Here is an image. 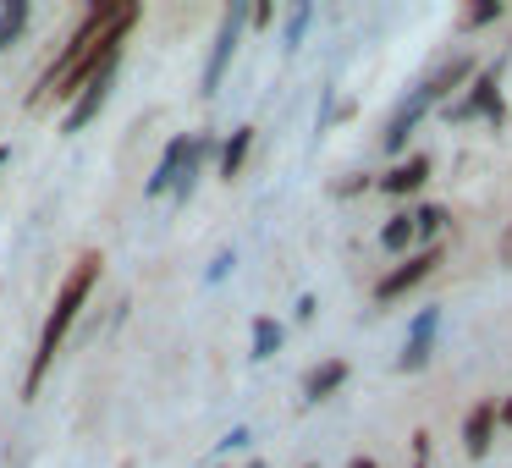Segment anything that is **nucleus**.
I'll return each instance as SVG.
<instances>
[{
    "label": "nucleus",
    "mask_w": 512,
    "mask_h": 468,
    "mask_svg": "<svg viewBox=\"0 0 512 468\" xmlns=\"http://www.w3.org/2000/svg\"><path fill=\"white\" fill-rule=\"evenodd\" d=\"M100 265H105L100 254H78V265L67 270V281H61V292H56V309L45 314V331H39L34 364H28V380H23V397H34L39 380H45V369L56 364L61 342H67V331H72V320L83 314V303H89L94 281H100Z\"/></svg>",
    "instance_id": "1"
},
{
    "label": "nucleus",
    "mask_w": 512,
    "mask_h": 468,
    "mask_svg": "<svg viewBox=\"0 0 512 468\" xmlns=\"http://www.w3.org/2000/svg\"><path fill=\"white\" fill-rule=\"evenodd\" d=\"M133 23H138V6H122V12L111 17V28H105V34L94 39V45L83 50V56L72 61V67L61 72V78H56V89H50V94H56V100H67V94H78L83 83H100V78H111V72H116V61H122V45H127V34H133ZM50 94H45V100H50Z\"/></svg>",
    "instance_id": "2"
},
{
    "label": "nucleus",
    "mask_w": 512,
    "mask_h": 468,
    "mask_svg": "<svg viewBox=\"0 0 512 468\" xmlns=\"http://www.w3.org/2000/svg\"><path fill=\"white\" fill-rule=\"evenodd\" d=\"M116 12H122L116 0H100V6H89V12H83V23L72 28V39L56 50V61H50V67H45V78H39V89H34V105H45V94L56 89V78H61V72H67L78 56H83V50L94 45V39L105 34V28H111V17H116Z\"/></svg>",
    "instance_id": "3"
},
{
    "label": "nucleus",
    "mask_w": 512,
    "mask_h": 468,
    "mask_svg": "<svg viewBox=\"0 0 512 468\" xmlns=\"http://www.w3.org/2000/svg\"><path fill=\"white\" fill-rule=\"evenodd\" d=\"M501 67H507V56H496L485 72H479L474 83H468V94L457 105H446V122H474V116H490V122H501L507 116V105H501L496 83H501Z\"/></svg>",
    "instance_id": "4"
},
{
    "label": "nucleus",
    "mask_w": 512,
    "mask_h": 468,
    "mask_svg": "<svg viewBox=\"0 0 512 468\" xmlns=\"http://www.w3.org/2000/svg\"><path fill=\"white\" fill-rule=\"evenodd\" d=\"M441 259H446V248H441V243H430V248H419V254H408L397 270H386V276L375 281V298H380V303L402 298V292H408V287H419V281L430 276V270L441 265Z\"/></svg>",
    "instance_id": "5"
},
{
    "label": "nucleus",
    "mask_w": 512,
    "mask_h": 468,
    "mask_svg": "<svg viewBox=\"0 0 512 468\" xmlns=\"http://www.w3.org/2000/svg\"><path fill=\"white\" fill-rule=\"evenodd\" d=\"M243 23H248V6H232V12L221 17V34H215V45H210V61H204L199 94H215V89H221V78H226V61H232V50H237V34H243Z\"/></svg>",
    "instance_id": "6"
},
{
    "label": "nucleus",
    "mask_w": 512,
    "mask_h": 468,
    "mask_svg": "<svg viewBox=\"0 0 512 468\" xmlns=\"http://www.w3.org/2000/svg\"><path fill=\"white\" fill-rule=\"evenodd\" d=\"M435 325H441V309H419L413 314V325H408V342H402V375H419L424 364H430V353H435Z\"/></svg>",
    "instance_id": "7"
},
{
    "label": "nucleus",
    "mask_w": 512,
    "mask_h": 468,
    "mask_svg": "<svg viewBox=\"0 0 512 468\" xmlns=\"http://www.w3.org/2000/svg\"><path fill=\"white\" fill-rule=\"evenodd\" d=\"M424 111H430V94H424V89H413L408 100H402L397 111H391L386 133H380V149H386V155H402V149H408V133L424 122Z\"/></svg>",
    "instance_id": "8"
},
{
    "label": "nucleus",
    "mask_w": 512,
    "mask_h": 468,
    "mask_svg": "<svg viewBox=\"0 0 512 468\" xmlns=\"http://www.w3.org/2000/svg\"><path fill=\"white\" fill-rule=\"evenodd\" d=\"M105 100H111V78L83 83V89H78V100H72V105H67V116H61V133H83V127H89L94 116L105 111Z\"/></svg>",
    "instance_id": "9"
},
{
    "label": "nucleus",
    "mask_w": 512,
    "mask_h": 468,
    "mask_svg": "<svg viewBox=\"0 0 512 468\" xmlns=\"http://www.w3.org/2000/svg\"><path fill=\"white\" fill-rule=\"evenodd\" d=\"M424 177H430V155H408V160H397V166L380 177V193H391V199H408V193L424 188Z\"/></svg>",
    "instance_id": "10"
},
{
    "label": "nucleus",
    "mask_w": 512,
    "mask_h": 468,
    "mask_svg": "<svg viewBox=\"0 0 512 468\" xmlns=\"http://www.w3.org/2000/svg\"><path fill=\"white\" fill-rule=\"evenodd\" d=\"M188 149H193V138H171V144H166V155H160L155 177L144 182V193H149V199H160V193H171V188H177L182 166H188Z\"/></svg>",
    "instance_id": "11"
},
{
    "label": "nucleus",
    "mask_w": 512,
    "mask_h": 468,
    "mask_svg": "<svg viewBox=\"0 0 512 468\" xmlns=\"http://www.w3.org/2000/svg\"><path fill=\"white\" fill-rule=\"evenodd\" d=\"M490 441H496V402H479L463 424V452L468 457H490Z\"/></svg>",
    "instance_id": "12"
},
{
    "label": "nucleus",
    "mask_w": 512,
    "mask_h": 468,
    "mask_svg": "<svg viewBox=\"0 0 512 468\" xmlns=\"http://www.w3.org/2000/svg\"><path fill=\"white\" fill-rule=\"evenodd\" d=\"M468 78H474V61H468V56H452V61H446L441 72H430V78H424L419 89L430 94V105H441L446 94H452V89H463Z\"/></svg>",
    "instance_id": "13"
},
{
    "label": "nucleus",
    "mask_w": 512,
    "mask_h": 468,
    "mask_svg": "<svg viewBox=\"0 0 512 468\" xmlns=\"http://www.w3.org/2000/svg\"><path fill=\"white\" fill-rule=\"evenodd\" d=\"M342 386H347V364L342 358H325V364H314L309 380H303V402H325V397H336Z\"/></svg>",
    "instance_id": "14"
},
{
    "label": "nucleus",
    "mask_w": 512,
    "mask_h": 468,
    "mask_svg": "<svg viewBox=\"0 0 512 468\" xmlns=\"http://www.w3.org/2000/svg\"><path fill=\"white\" fill-rule=\"evenodd\" d=\"M248 149H254V127H237V133L221 144V177H226V182H232V177H243Z\"/></svg>",
    "instance_id": "15"
},
{
    "label": "nucleus",
    "mask_w": 512,
    "mask_h": 468,
    "mask_svg": "<svg viewBox=\"0 0 512 468\" xmlns=\"http://www.w3.org/2000/svg\"><path fill=\"white\" fill-rule=\"evenodd\" d=\"M28 17H34V6H28V0H6V6H0V50H12L17 39H23Z\"/></svg>",
    "instance_id": "16"
},
{
    "label": "nucleus",
    "mask_w": 512,
    "mask_h": 468,
    "mask_svg": "<svg viewBox=\"0 0 512 468\" xmlns=\"http://www.w3.org/2000/svg\"><path fill=\"white\" fill-rule=\"evenodd\" d=\"M408 243H413V221L408 215H391V221L380 226V248H386V254H402Z\"/></svg>",
    "instance_id": "17"
},
{
    "label": "nucleus",
    "mask_w": 512,
    "mask_h": 468,
    "mask_svg": "<svg viewBox=\"0 0 512 468\" xmlns=\"http://www.w3.org/2000/svg\"><path fill=\"white\" fill-rule=\"evenodd\" d=\"M281 336H287V331H281V325L270 320V314H265V320H254V358H276Z\"/></svg>",
    "instance_id": "18"
},
{
    "label": "nucleus",
    "mask_w": 512,
    "mask_h": 468,
    "mask_svg": "<svg viewBox=\"0 0 512 468\" xmlns=\"http://www.w3.org/2000/svg\"><path fill=\"white\" fill-rule=\"evenodd\" d=\"M408 221H413V237H435L446 226V210H441V204H419Z\"/></svg>",
    "instance_id": "19"
},
{
    "label": "nucleus",
    "mask_w": 512,
    "mask_h": 468,
    "mask_svg": "<svg viewBox=\"0 0 512 468\" xmlns=\"http://www.w3.org/2000/svg\"><path fill=\"white\" fill-rule=\"evenodd\" d=\"M501 12H507L501 0H479V6H468V12H463V28H485V23H501Z\"/></svg>",
    "instance_id": "20"
},
{
    "label": "nucleus",
    "mask_w": 512,
    "mask_h": 468,
    "mask_svg": "<svg viewBox=\"0 0 512 468\" xmlns=\"http://www.w3.org/2000/svg\"><path fill=\"white\" fill-rule=\"evenodd\" d=\"M309 23H314V6H298V12L287 17V56L303 45V34H309Z\"/></svg>",
    "instance_id": "21"
},
{
    "label": "nucleus",
    "mask_w": 512,
    "mask_h": 468,
    "mask_svg": "<svg viewBox=\"0 0 512 468\" xmlns=\"http://www.w3.org/2000/svg\"><path fill=\"white\" fill-rule=\"evenodd\" d=\"M430 463V435H413V468Z\"/></svg>",
    "instance_id": "22"
},
{
    "label": "nucleus",
    "mask_w": 512,
    "mask_h": 468,
    "mask_svg": "<svg viewBox=\"0 0 512 468\" xmlns=\"http://www.w3.org/2000/svg\"><path fill=\"white\" fill-rule=\"evenodd\" d=\"M226 270H232V254H215V265H210V281H221Z\"/></svg>",
    "instance_id": "23"
},
{
    "label": "nucleus",
    "mask_w": 512,
    "mask_h": 468,
    "mask_svg": "<svg viewBox=\"0 0 512 468\" xmlns=\"http://www.w3.org/2000/svg\"><path fill=\"white\" fill-rule=\"evenodd\" d=\"M353 468H380V463H375V457H353Z\"/></svg>",
    "instance_id": "24"
},
{
    "label": "nucleus",
    "mask_w": 512,
    "mask_h": 468,
    "mask_svg": "<svg viewBox=\"0 0 512 468\" xmlns=\"http://www.w3.org/2000/svg\"><path fill=\"white\" fill-rule=\"evenodd\" d=\"M6 166H12V149H0V171H6Z\"/></svg>",
    "instance_id": "25"
}]
</instances>
